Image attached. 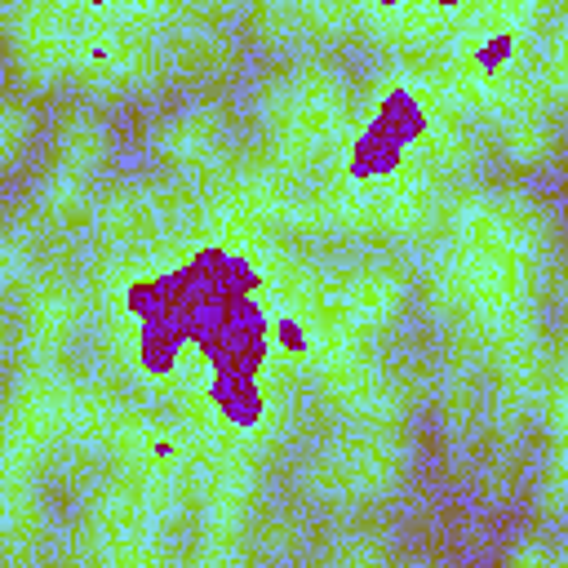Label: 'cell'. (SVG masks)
I'll use <instances>...</instances> for the list:
<instances>
[]
</instances>
